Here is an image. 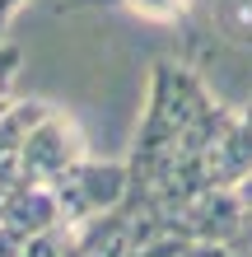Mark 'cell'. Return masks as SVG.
<instances>
[{
    "label": "cell",
    "instance_id": "obj_5",
    "mask_svg": "<svg viewBox=\"0 0 252 257\" xmlns=\"http://www.w3.org/2000/svg\"><path fill=\"white\" fill-rule=\"evenodd\" d=\"M52 112V103L42 98H14L5 112H0V164L19 159V150L28 145V136L38 131V122Z\"/></svg>",
    "mask_w": 252,
    "mask_h": 257
},
{
    "label": "cell",
    "instance_id": "obj_7",
    "mask_svg": "<svg viewBox=\"0 0 252 257\" xmlns=\"http://www.w3.org/2000/svg\"><path fill=\"white\" fill-rule=\"evenodd\" d=\"M14 70H19V47H14V42H5L0 38V112L10 108V84H14Z\"/></svg>",
    "mask_w": 252,
    "mask_h": 257
},
{
    "label": "cell",
    "instance_id": "obj_3",
    "mask_svg": "<svg viewBox=\"0 0 252 257\" xmlns=\"http://www.w3.org/2000/svg\"><path fill=\"white\" fill-rule=\"evenodd\" d=\"M84 159H89V145H84L80 126L70 122L61 108H52L47 117H42L38 131L28 136V145L19 150L24 178H28V183H47V187H56V183H61L75 164H84Z\"/></svg>",
    "mask_w": 252,
    "mask_h": 257
},
{
    "label": "cell",
    "instance_id": "obj_6",
    "mask_svg": "<svg viewBox=\"0 0 252 257\" xmlns=\"http://www.w3.org/2000/svg\"><path fill=\"white\" fill-rule=\"evenodd\" d=\"M108 5H122V10L140 14V19H154V24H177V19H187L191 0H108Z\"/></svg>",
    "mask_w": 252,
    "mask_h": 257
},
{
    "label": "cell",
    "instance_id": "obj_8",
    "mask_svg": "<svg viewBox=\"0 0 252 257\" xmlns=\"http://www.w3.org/2000/svg\"><path fill=\"white\" fill-rule=\"evenodd\" d=\"M28 5V0H0V38H5V28H10V19H14V14H19Z\"/></svg>",
    "mask_w": 252,
    "mask_h": 257
},
{
    "label": "cell",
    "instance_id": "obj_9",
    "mask_svg": "<svg viewBox=\"0 0 252 257\" xmlns=\"http://www.w3.org/2000/svg\"><path fill=\"white\" fill-rule=\"evenodd\" d=\"M0 215H5V196H0Z\"/></svg>",
    "mask_w": 252,
    "mask_h": 257
},
{
    "label": "cell",
    "instance_id": "obj_1",
    "mask_svg": "<svg viewBox=\"0 0 252 257\" xmlns=\"http://www.w3.org/2000/svg\"><path fill=\"white\" fill-rule=\"evenodd\" d=\"M233 108L210 98L201 75L182 61H154L136 141L126 155V192H145L177 159H201L229 126Z\"/></svg>",
    "mask_w": 252,
    "mask_h": 257
},
{
    "label": "cell",
    "instance_id": "obj_2",
    "mask_svg": "<svg viewBox=\"0 0 252 257\" xmlns=\"http://www.w3.org/2000/svg\"><path fill=\"white\" fill-rule=\"evenodd\" d=\"M56 201H61L66 224H89V220L117 210L126 201V159L122 164H103V159L89 155L84 164H75L56 183Z\"/></svg>",
    "mask_w": 252,
    "mask_h": 257
},
{
    "label": "cell",
    "instance_id": "obj_4",
    "mask_svg": "<svg viewBox=\"0 0 252 257\" xmlns=\"http://www.w3.org/2000/svg\"><path fill=\"white\" fill-rule=\"evenodd\" d=\"M201 173L205 187H224V192H238L252 178V108H233L219 141L201 155Z\"/></svg>",
    "mask_w": 252,
    "mask_h": 257
}]
</instances>
